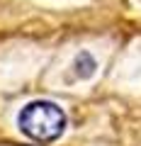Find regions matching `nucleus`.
<instances>
[{"label": "nucleus", "instance_id": "nucleus-1", "mask_svg": "<svg viewBox=\"0 0 141 146\" xmlns=\"http://www.w3.org/2000/svg\"><path fill=\"white\" fill-rule=\"evenodd\" d=\"M20 131L29 136L32 141H56L66 129V115L58 105L49 102V100H34V102L24 105L17 117Z\"/></svg>", "mask_w": 141, "mask_h": 146}, {"label": "nucleus", "instance_id": "nucleus-2", "mask_svg": "<svg viewBox=\"0 0 141 146\" xmlns=\"http://www.w3.org/2000/svg\"><path fill=\"white\" fill-rule=\"evenodd\" d=\"M75 73H78L80 78H90L95 73V61H93V56L90 54H80L78 58H75Z\"/></svg>", "mask_w": 141, "mask_h": 146}]
</instances>
